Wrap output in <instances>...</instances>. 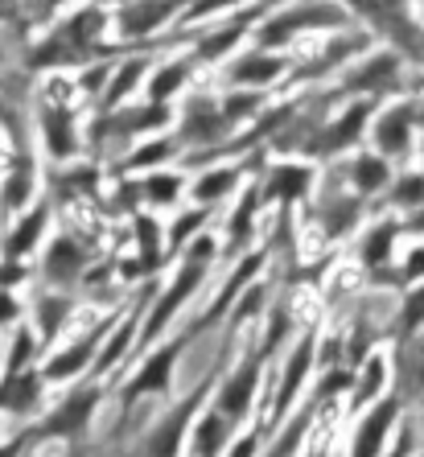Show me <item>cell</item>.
<instances>
[{
	"label": "cell",
	"instance_id": "4fadbf2b",
	"mask_svg": "<svg viewBox=\"0 0 424 457\" xmlns=\"http://www.w3.org/2000/svg\"><path fill=\"white\" fill-rule=\"evenodd\" d=\"M255 181L264 194V206H272L276 214H293L297 206H309L321 181V165L301 157H268L264 170L255 173Z\"/></svg>",
	"mask_w": 424,
	"mask_h": 457
},
{
	"label": "cell",
	"instance_id": "6da1fadb",
	"mask_svg": "<svg viewBox=\"0 0 424 457\" xmlns=\"http://www.w3.org/2000/svg\"><path fill=\"white\" fill-rule=\"evenodd\" d=\"M219 260H223V244H219L214 231H202L198 239L173 260V277L157 288L153 305L145 309V326H140V338H137L140 351H149L161 338H170V326L190 309V301L198 297L202 288H206V280H211Z\"/></svg>",
	"mask_w": 424,
	"mask_h": 457
},
{
	"label": "cell",
	"instance_id": "bcb514c9",
	"mask_svg": "<svg viewBox=\"0 0 424 457\" xmlns=\"http://www.w3.org/2000/svg\"><path fill=\"white\" fill-rule=\"evenodd\" d=\"M416 457H424V449H416Z\"/></svg>",
	"mask_w": 424,
	"mask_h": 457
},
{
	"label": "cell",
	"instance_id": "5bb4252c",
	"mask_svg": "<svg viewBox=\"0 0 424 457\" xmlns=\"http://www.w3.org/2000/svg\"><path fill=\"white\" fill-rule=\"evenodd\" d=\"M264 367H268L264 354H260V351H247L244 359H231V362H227L223 375H219V383H214L211 404L219 408V412H223L235 428L255 416L260 392H264Z\"/></svg>",
	"mask_w": 424,
	"mask_h": 457
},
{
	"label": "cell",
	"instance_id": "7a4b0ae2",
	"mask_svg": "<svg viewBox=\"0 0 424 457\" xmlns=\"http://www.w3.org/2000/svg\"><path fill=\"white\" fill-rule=\"evenodd\" d=\"M107 33H112V12L96 0H87L46 33V42H37V50L29 54V66L33 71H83V66L107 62V54H112Z\"/></svg>",
	"mask_w": 424,
	"mask_h": 457
},
{
	"label": "cell",
	"instance_id": "52a82bcc",
	"mask_svg": "<svg viewBox=\"0 0 424 457\" xmlns=\"http://www.w3.org/2000/svg\"><path fill=\"white\" fill-rule=\"evenodd\" d=\"M194 342H198V334H194L190 326H178L170 338H161L157 346H149V351H145V359L137 362V371L128 375L124 392H120L124 412H128V408H137L140 400H149V395L170 400V395H173V379H178V362H181V354L190 351Z\"/></svg>",
	"mask_w": 424,
	"mask_h": 457
},
{
	"label": "cell",
	"instance_id": "5b68a950",
	"mask_svg": "<svg viewBox=\"0 0 424 457\" xmlns=\"http://www.w3.org/2000/svg\"><path fill=\"white\" fill-rule=\"evenodd\" d=\"M305 211H309L313 231L321 235V244H329V247L354 239V235L362 231V223L375 214L371 203L359 198V194L346 186L338 165H321V181H318V190H313Z\"/></svg>",
	"mask_w": 424,
	"mask_h": 457
},
{
	"label": "cell",
	"instance_id": "836d02e7",
	"mask_svg": "<svg viewBox=\"0 0 424 457\" xmlns=\"http://www.w3.org/2000/svg\"><path fill=\"white\" fill-rule=\"evenodd\" d=\"M42 387H46V375L42 371H21V375H4L0 379V408L9 412H33L42 404Z\"/></svg>",
	"mask_w": 424,
	"mask_h": 457
},
{
	"label": "cell",
	"instance_id": "30bf717a",
	"mask_svg": "<svg viewBox=\"0 0 424 457\" xmlns=\"http://www.w3.org/2000/svg\"><path fill=\"white\" fill-rule=\"evenodd\" d=\"M170 128H173V107H157L149 99H132V104L116 107V112H96L91 145L96 149L116 145V149L132 153L140 140L157 137V132H170Z\"/></svg>",
	"mask_w": 424,
	"mask_h": 457
},
{
	"label": "cell",
	"instance_id": "7c38bea8",
	"mask_svg": "<svg viewBox=\"0 0 424 457\" xmlns=\"http://www.w3.org/2000/svg\"><path fill=\"white\" fill-rule=\"evenodd\" d=\"M375 99H346L326 116V124L318 128L313 137V149H309V161L313 165H334V161L350 157L367 145V132H371L375 120Z\"/></svg>",
	"mask_w": 424,
	"mask_h": 457
},
{
	"label": "cell",
	"instance_id": "ba28073f",
	"mask_svg": "<svg viewBox=\"0 0 424 457\" xmlns=\"http://www.w3.org/2000/svg\"><path fill=\"white\" fill-rule=\"evenodd\" d=\"M416 137H420V91H408L375 107L367 149L403 170V165H416Z\"/></svg>",
	"mask_w": 424,
	"mask_h": 457
},
{
	"label": "cell",
	"instance_id": "8fae6325",
	"mask_svg": "<svg viewBox=\"0 0 424 457\" xmlns=\"http://www.w3.org/2000/svg\"><path fill=\"white\" fill-rule=\"evenodd\" d=\"M318 342H321V330H305L293 338V346H288L285 362H280V375H276L272 383V404H268L264 420L268 428H280L288 420V416L297 412L301 395H305V387L313 383V375L321 371L318 367Z\"/></svg>",
	"mask_w": 424,
	"mask_h": 457
},
{
	"label": "cell",
	"instance_id": "44dd1931",
	"mask_svg": "<svg viewBox=\"0 0 424 457\" xmlns=\"http://www.w3.org/2000/svg\"><path fill=\"white\" fill-rule=\"evenodd\" d=\"M346 408L354 416L367 412L371 404H379L383 395H392V351H383V346H375L371 354L362 362H354L350 367V387H346Z\"/></svg>",
	"mask_w": 424,
	"mask_h": 457
},
{
	"label": "cell",
	"instance_id": "f546056e",
	"mask_svg": "<svg viewBox=\"0 0 424 457\" xmlns=\"http://www.w3.org/2000/svg\"><path fill=\"white\" fill-rule=\"evenodd\" d=\"M231 445H235V425L214 404L202 408L190 428V453L194 457H227Z\"/></svg>",
	"mask_w": 424,
	"mask_h": 457
},
{
	"label": "cell",
	"instance_id": "60d3db41",
	"mask_svg": "<svg viewBox=\"0 0 424 457\" xmlns=\"http://www.w3.org/2000/svg\"><path fill=\"white\" fill-rule=\"evenodd\" d=\"M21 313V305H17V297H12L9 288H0V326H9L12 318Z\"/></svg>",
	"mask_w": 424,
	"mask_h": 457
},
{
	"label": "cell",
	"instance_id": "74e56055",
	"mask_svg": "<svg viewBox=\"0 0 424 457\" xmlns=\"http://www.w3.org/2000/svg\"><path fill=\"white\" fill-rule=\"evenodd\" d=\"M71 313H75V297H71L66 288H58V293H46V297H37V334H42V342H50L54 334L62 330Z\"/></svg>",
	"mask_w": 424,
	"mask_h": 457
},
{
	"label": "cell",
	"instance_id": "7bdbcfd3",
	"mask_svg": "<svg viewBox=\"0 0 424 457\" xmlns=\"http://www.w3.org/2000/svg\"><path fill=\"white\" fill-rule=\"evenodd\" d=\"M12 12H17V0H0V21H9Z\"/></svg>",
	"mask_w": 424,
	"mask_h": 457
},
{
	"label": "cell",
	"instance_id": "f6af8a7d",
	"mask_svg": "<svg viewBox=\"0 0 424 457\" xmlns=\"http://www.w3.org/2000/svg\"><path fill=\"white\" fill-rule=\"evenodd\" d=\"M416 12H420V21H424V0H420V4H416Z\"/></svg>",
	"mask_w": 424,
	"mask_h": 457
},
{
	"label": "cell",
	"instance_id": "ee69618b",
	"mask_svg": "<svg viewBox=\"0 0 424 457\" xmlns=\"http://www.w3.org/2000/svg\"><path fill=\"white\" fill-rule=\"evenodd\" d=\"M96 4H104L107 12H116V9H124V4H132V0H96Z\"/></svg>",
	"mask_w": 424,
	"mask_h": 457
},
{
	"label": "cell",
	"instance_id": "3957f363",
	"mask_svg": "<svg viewBox=\"0 0 424 457\" xmlns=\"http://www.w3.org/2000/svg\"><path fill=\"white\" fill-rule=\"evenodd\" d=\"M354 17L342 9L338 0H276L272 12L255 25L252 46L272 54H288L297 42H318L326 33L350 29Z\"/></svg>",
	"mask_w": 424,
	"mask_h": 457
},
{
	"label": "cell",
	"instance_id": "f35d334b",
	"mask_svg": "<svg viewBox=\"0 0 424 457\" xmlns=\"http://www.w3.org/2000/svg\"><path fill=\"white\" fill-rule=\"evenodd\" d=\"M416 449H420V433H416V425L403 416L400 433L392 436V445H387V453H383V457H416Z\"/></svg>",
	"mask_w": 424,
	"mask_h": 457
},
{
	"label": "cell",
	"instance_id": "9a60e30c",
	"mask_svg": "<svg viewBox=\"0 0 424 457\" xmlns=\"http://www.w3.org/2000/svg\"><path fill=\"white\" fill-rule=\"evenodd\" d=\"M37 132L42 145L54 161H75L79 157V120H75V87L54 79L50 87H42L37 96Z\"/></svg>",
	"mask_w": 424,
	"mask_h": 457
},
{
	"label": "cell",
	"instance_id": "277c9868",
	"mask_svg": "<svg viewBox=\"0 0 424 457\" xmlns=\"http://www.w3.org/2000/svg\"><path fill=\"white\" fill-rule=\"evenodd\" d=\"M412 62H403L395 50L387 46H371V50L354 58V62L342 71L334 83H329V96L346 104V99H375V104H387V99H400L412 91Z\"/></svg>",
	"mask_w": 424,
	"mask_h": 457
},
{
	"label": "cell",
	"instance_id": "ac0fdd59",
	"mask_svg": "<svg viewBox=\"0 0 424 457\" xmlns=\"http://www.w3.org/2000/svg\"><path fill=\"white\" fill-rule=\"evenodd\" d=\"M198 58H194L186 46H173V54H165V58H157V66H153L149 83H145V99L157 107H178L181 99L194 91V83H198Z\"/></svg>",
	"mask_w": 424,
	"mask_h": 457
},
{
	"label": "cell",
	"instance_id": "d590c367",
	"mask_svg": "<svg viewBox=\"0 0 424 457\" xmlns=\"http://www.w3.org/2000/svg\"><path fill=\"white\" fill-rule=\"evenodd\" d=\"M416 330H424V280L400 288L395 293V313H392V338H412Z\"/></svg>",
	"mask_w": 424,
	"mask_h": 457
},
{
	"label": "cell",
	"instance_id": "e575fe53",
	"mask_svg": "<svg viewBox=\"0 0 424 457\" xmlns=\"http://www.w3.org/2000/svg\"><path fill=\"white\" fill-rule=\"evenodd\" d=\"M33 181H37V170H33L29 153H17L9 165V178H4V186H0V211H21L25 203L33 198Z\"/></svg>",
	"mask_w": 424,
	"mask_h": 457
},
{
	"label": "cell",
	"instance_id": "ab89813d",
	"mask_svg": "<svg viewBox=\"0 0 424 457\" xmlns=\"http://www.w3.org/2000/svg\"><path fill=\"white\" fill-rule=\"evenodd\" d=\"M227 457H260V428H252V433L235 436V445L227 449Z\"/></svg>",
	"mask_w": 424,
	"mask_h": 457
},
{
	"label": "cell",
	"instance_id": "1f68e13d",
	"mask_svg": "<svg viewBox=\"0 0 424 457\" xmlns=\"http://www.w3.org/2000/svg\"><path fill=\"white\" fill-rule=\"evenodd\" d=\"M424 206V170L420 165H403V170H395L392 186H387V194H383L379 211H392V214H412Z\"/></svg>",
	"mask_w": 424,
	"mask_h": 457
},
{
	"label": "cell",
	"instance_id": "e0dca14e",
	"mask_svg": "<svg viewBox=\"0 0 424 457\" xmlns=\"http://www.w3.org/2000/svg\"><path fill=\"white\" fill-rule=\"evenodd\" d=\"M403 416H408V408H403L400 395H383L379 404L359 412L354 416V433H350L346 457H383L387 445H392V436L400 433Z\"/></svg>",
	"mask_w": 424,
	"mask_h": 457
},
{
	"label": "cell",
	"instance_id": "d6986e66",
	"mask_svg": "<svg viewBox=\"0 0 424 457\" xmlns=\"http://www.w3.org/2000/svg\"><path fill=\"white\" fill-rule=\"evenodd\" d=\"M268 206H264V194H260V181H247L244 190L235 194V203H231V211H227V223H223V260L227 264H235L239 255H247L252 252V244H255V231H260V214H264Z\"/></svg>",
	"mask_w": 424,
	"mask_h": 457
},
{
	"label": "cell",
	"instance_id": "484cf974",
	"mask_svg": "<svg viewBox=\"0 0 424 457\" xmlns=\"http://www.w3.org/2000/svg\"><path fill=\"white\" fill-rule=\"evenodd\" d=\"M87 264H91V252L75 235H54L42 255V280L54 288H75V280L87 277Z\"/></svg>",
	"mask_w": 424,
	"mask_h": 457
},
{
	"label": "cell",
	"instance_id": "d6a6232c",
	"mask_svg": "<svg viewBox=\"0 0 424 457\" xmlns=\"http://www.w3.org/2000/svg\"><path fill=\"white\" fill-rule=\"evenodd\" d=\"M46 227H50V203L29 206V211L21 214V223L12 227L9 239H4V255H9V260H25V255L33 252V247L42 244Z\"/></svg>",
	"mask_w": 424,
	"mask_h": 457
},
{
	"label": "cell",
	"instance_id": "7dc6e473",
	"mask_svg": "<svg viewBox=\"0 0 424 457\" xmlns=\"http://www.w3.org/2000/svg\"><path fill=\"white\" fill-rule=\"evenodd\" d=\"M408 4H420V0H408Z\"/></svg>",
	"mask_w": 424,
	"mask_h": 457
},
{
	"label": "cell",
	"instance_id": "ffe728a7",
	"mask_svg": "<svg viewBox=\"0 0 424 457\" xmlns=\"http://www.w3.org/2000/svg\"><path fill=\"white\" fill-rule=\"evenodd\" d=\"M112 326H116V318H112V313H107V318H99V321H91V326H87V330L79 334L71 346H62V351H58L42 367L46 383H62V379H75V375L91 371V367H96V359H99V346H104V338L112 334Z\"/></svg>",
	"mask_w": 424,
	"mask_h": 457
},
{
	"label": "cell",
	"instance_id": "4316f807",
	"mask_svg": "<svg viewBox=\"0 0 424 457\" xmlns=\"http://www.w3.org/2000/svg\"><path fill=\"white\" fill-rule=\"evenodd\" d=\"M132 244H137V255L128 260L132 268H124V277H153L161 268L170 264L165 255V227L157 223V214H132Z\"/></svg>",
	"mask_w": 424,
	"mask_h": 457
},
{
	"label": "cell",
	"instance_id": "8d00e7d4",
	"mask_svg": "<svg viewBox=\"0 0 424 457\" xmlns=\"http://www.w3.org/2000/svg\"><path fill=\"white\" fill-rule=\"evenodd\" d=\"M268 309H272V301H268V285H264V277H260V280H252V285L239 293V301H235V309H231V318H227V330L239 334L247 321L264 318Z\"/></svg>",
	"mask_w": 424,
	"mask_h": 457
},
{
	"label": "cell",
	"instance_id": "2e32d148",
	"mask_svg": "<svg viewBox=\"0 0 424 457\" xmlns=\"http://www.w3.org/2000/svg\"><path fill=\"white\" fill-rule=\"evenodd\" d=\"M288 66H293L288 54L244 46V50L231 54V58L219 66V79H223V91H268V96H272V91H285Z\"/></svg>",
	"mask_w": 424,
	"mask_h": 457
},
{
	"label": "cell",
	"instance_id": "b9f144b4",
	"mask_svg": "<svg viewBox=\"0 0 424 457\" xmlns=\"http://www.w3.org/2000/svg\"><path fill=\"white\" fill-rule=\"evenodd\" d=\"M66 0H33V12L37 17H54V9H62Z\"/></svg>",
	"mask_w": 424,
	"mask_h": 457
},
{
	"label": "cell",
	"instance_id": "8992f818",
	"mask_svg": "<svg viewBox=\"0 0 424 457\" xmlns=\"http://www.w3.org/2000/svg\"><path fill=\"white\" fill-rule=\"evenodd\" d=\"M400 244L403 223L392 211H375L362 223V231L354 235V268L375 293H383V288L400 293Z\"/></svg>",
	"mask_w": 424,
	"mask_h": 457
},
{
	"label": "cell",
	"instance_id": "f1b7e54d",
	"mask_svg": "<svg viewBox=\"0 0 424 457\" xmlns=\"http://www.w3.org/2000/svg\"><path fill=\"white\" fill-rule=\"evenodd\" d=\"M165 165H181V145L173 140V132H157V137L140 140L132 153H124L120 173H124V178H140V173L165 170Z\"/></svg>",
	"mask_w": 424,
	"mask_h": 457
},
{
	"label": "cell",
	"instance_id": "d4e9b609",
	"mask_svg": "<svg viewBox=\"0 0 424 457\" xmlns=\"http://www.w3.org/2000/svg\"><path fill=\"white\" fill-rule=\"evenodd\" d=\"M153 66H157V54L153 50H132L128 58H120L112 66V75H107V87L104 96H99V112H116V107L132 104V96L140 91V83H149Z\"/></svg>",
	"mask_w": 424,
	"mask_h": 457
},
{
	"label": "cell",
	"instance_id": "83f0119b",
	"mask_svg": "<svg viewBox=\"0 0 424 457\" xmlns=\"http://www.w3.org/2000/svg\"><path fill=\"white\" fill-rule=\"evenodd\" d=\"M137 186H140V203L149 206L153 214L181 211V206L190 203V173L181 170V165H165V170L140 173Z\"/></svg>",
	"mask_w": 424,
	"mask_h": 457
},
{
	"label": "cell",
	"instance_id": "4dcf8cb0",
	"mask_svg": "<svg viewBox=\"0 0 424 457\" xmlns=\"http://www.w3.org/2000/svg\"><path fill=\"white\" fill-rule=\"evenodd\" d=\"M211 219L214 211H206V206H181V211H173V219L165 223V255H170V264L178 260L186 247L198 239L202 231H211Z\"/></svg>",
	"mask_w": 424,
	"mask_h": 457
},
{
	"label": "cell",
	"instance_id": "7402d4cb",
	"mask_svg": "<svg viewBox=\"0 0 424 457\" xmlns=\"http://www.w3.org/2000/svg\"><path fill=\"white\" fill-rule=\"evenodd\" d=\"M99 395H104L99 379H91L87 387H79V392H71L62 404L54 408L42 425H37L33 441H50V436H83V428L91 425V416H96V408H99Z\"/></svg>",
	"mask_w": 424,
	"mask_h": 457
},
{
	"label": "cell",
	"instance_id": "9c48e42d",
	"mask_svg": "<svg viewBox=\"0 0 424 457\" xmlns=\"http://www.w3.org/2000/svg\"><path fill=\"white\" fill-rule=\"evenodd\" d=\"M227 362H231V346L219 354V362L211 367V375H202V379L194 383L190 395H181L178 404L161 416L157 428L145 436V449H140V457H181V449H186V441H190L194 420H198V412L206 408V395H214V383H219V375H223Z\"/></svg>",
	"mask_w": 424,
	"mask_h": 457
},
{
	"label": "cell",
	"instance_id": "603a6c76",
	"mask_svg": "<svg viewBox=\"0 0 424 457\" xmlns=\"http://www.w3.org/2000/svg\"><path fill=\"white\" fill-rule=\"evenodd\" d=\"M342 170V178H346V186L359 198H367V203H383V194H387V186H392V178H395V165L392 161H383L375 149H367L362 145L359 153H350V157H342V161H334Z\"/></svg>",
	"mask_w": 424,
	"mask_h": 457
},
{
	"label": "cell",
	"instance_id": "cb8c5ba5",
	"mask_svg": "<svg viewBox=\"0 0 424 457\" xmlns=\"http://www.w3.org/2000/svg\"><path fill=\"white\" fill-rule=\"evenodd\" d=\"M392 395H400L403 408L424 404V330L392 346Z\"/></svg>",
	"mask_w": 424,
	"mask_h": 457
}]
</instances>
